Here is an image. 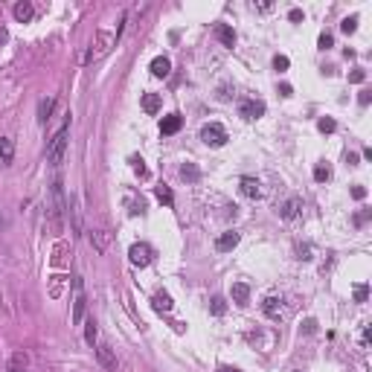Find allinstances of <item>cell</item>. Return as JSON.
I'll use <instances>...</instances> for the list:
<instances>
[{
	"instance_id": "6da1fadb",
	"label": "cell",
	"mask_w": 372,
	"mask_h": 372,
	"mask_svg": "<svg viewBox=\"0 0 372 372\" xmlns=\"http://www.w3.org/2000/svg\"><path fill=\"white\" fill-rule=\"evenodd\" d=\"M67 134H70V119H67L58 131H55V137L50 140V145H47V157H50V163H53V166L61 163L64 148H67Z\"/></svg>"
},
{
	"instance_id": "7a4b0ae2",
	"label": "cell",
	"mask_w": 372,
	"mask_h": 372,
	"mask_svg": "<svg viewBox=\"0 0 372 372\" xmlns=\"http://www.w3.org/2000/svg\"><path fill=\"white\" fill-rule=\"evenodd\" d=\"M201 140L207 145H212V148H221V145L227 143V131H224V125H218V122H209V125L201 128Z\"/></svg>"
},
{
	"instance_id": "3957f363",
	"label": "cell",
	"mask_w": 372,
	"mask_h": 372,
	"mask_svg": "<svg viewBox=\"0 0 372 372\" xmlns=\"http://www.w3.org/2000/svg\"><path fill=\"white\" fill-rule=\"evenodd\" d=\"M114 44H117V32H105V29H99V32H96V41H93V47H91V53H87L91 55V61L93 58H102Z\"/></svg>"
},
{
	"instance_id": "277c9868",
	"label": "cell",
	"mask_w": 372,
	"mask_h": 372,
	"mask_svg": "<svg viewBox=\"0 0 372 372\" xmlns=\"http://www.w3.org/2000/svg\"><path fill=\"white\" fill-rule=\"evenodd\" d=\"M128 259H131V265H137V268H148L151 259H155V250L145 245V242H137V245H131V250H128Z\"/></svg>"
},
{
	"instance_id": "5b68a950",
	"label": "cell",
	"mask_w": 372,
	"mask_h": 372,
	"mask_svg": "<svg viewBox=\"0 0 372 372\" xmlns=\"http://www.w3.org/2000/svg\"><path fill=\"white\" fill-rule=\"evenodd\" d=\"M265 114V102L259 99H242V105H238V117L242 119H259Z\"/></svg>"
},
{
	"instance_id": "8992f818",
	"label": "cell",
	"mask_w": 372,
	"mask_h": 372,
	"mask_svg": "<svg viewBox=\"0 0 372 372\" xmlns=\"http://www.w3.org/2000/svg\"><path fill=\"white\" fill-rule=\"evenodd\" d=\"M96 361L102 363V369H108V372H117V355H114V349L111 346H96Z\"/></svg>"
},
{
	"instance_id": "52a82bcc",
	"label": "cell",
	"mask_w": 372,
	"mask_h": 372,
	"mask_svg": "<svg viewBox=\"0 0 372 372\" xmlns=\"http://www.w3.org/2000/svg\"><path fill=\"white\" fill-rule=\"evenodd\" d=\"M238 233L236 230H230V233H221V236L215 238V250H221V253H227V250H233V247L238 245Z\"/></svg>"
},
{
	"instance_id": "ba28073f",
	"label": "cell",
	"mask_w": 372,
	"mask_h": 372,
	"mask_svg": "<svg viewBox=\"0 0 372 372\" xmlns=\"http://www.w3.org/2000/svg\"><path fill=\"white\" fill-rule=\"evenodd\" d=\"M238 189H242V195H247V198H259V195H262V189H259V181H256V178H242V181H238Z\"/></svg>"
},
{
	"instance_id": "9c48e42d",
	"label": "cell",
	"mask_w": 372,
	"mask_h": 372,
	"mask_svg": "<svg viewBox=\"0 0 372 372\" xmlns=\"http://www.w3.org/2000/svg\"><path fill=\"white\" fill-rule=\"evenodd\" d=\"M125 209L131 215H143L145 212V201L137 195V192H125Z\"/></svg>"
},
{
	"instance_id": "30bf717a",
	"label": "cell",
	"mask_w": 372,
	"mask_h": 372,
	"mask_svg": "<svg viewBox=\"0 0 372 372\" xmlns=\"http://www.w3.org/2000/svg\"><path fill=\"white\" fill-rule=\"evenodd\" d=\"M300 209H302V201H300V198H288V201H285V204L279 207V215L285 218V221H291V218L300 215Z\"/></svg>"
},
{
	"instance_id": "8fae6325",
	"label": "cell",
	"mask_w": 372,
	"mask_h": 372,
	"mask_svg": "<svg viewBox=\"0 0 372 372\" xmlns=\"http://www.w3.org/2000/svg\"><path fill=\"white\" fill-rule=\"evenodd\" d=\"M169 70H172V61H169L166 55H157V58H151V76H157V79H166V76H169Z\"/></svg>"
},
{
	"instance_id": "7c38bea8",
	"label": "cell",
	"mask_w": 372,
	"mask_h": 372,
	"mask_svg": "<svg viewBox=\"0 0 372 372\" xmlns=\"http://www.w3.org/2000/svg\"><path fill=\"white\" fill-rule=\"evenodd\" d=\"M29 366V355L27 352H15L9 358V363H6V372H27Z\"/></svg>"
},
{
	"instance_id": "4fadbf2b",
	"label": "cell",
	"mask_w": 372,
	"mask_h": 372,
	"mask_svg": "<svg viewBox=\"0 0 372 372\" xmlns=\"http://www.w3.org/2000/svg\"><path fill=\"white\" fill-rule=\"evenodd\" d=\"M181 125H183V119L178 117V114H172V117H163L160 119V134H178V131H181Z\"/></svg>"
},
{
	"instance_id": "5bb4252c",
	"label": "cell",
	"mask_w": 372,
	"mask_h": 372,
	"mask_svg": "<svg viewBox=\"0 0 372 372\" xmlns=\"http://www.w3.org/2000/svg\"><path fill=\"white\" fill-rule=\"evenodd\" d=\"M262 311H265V317L279 320V314H282V300H279V297H268V300L262 302Z\"/></svg>"
},
{
	"instance_id": "9a60e30c",
	"label": "cell",
	"mask_w": 372,
	"mask_h": 372,
	"mask_svg": "<svg viewBox=\"0 0 372 372\" xmlns=\"http://www.w3.org/2000/svg\"><path fill=\"white\" fill-rule=\"evenodd\" d=\"M215 35H218V41H221L224 47H230V50L236 47V32H233V27H227V24H218V27H215Z\"/></svg>"
},
{
	"instance_id": "2e32d148",
	"label": "cell",
	"mask_w": 372,
	"mask_h": 372,
	"mask_svg": "<svg viewBox=\"0 0 372 372\" xmlns=\"http://www.w3.org/2000/svg\"><path fill=\"white\" fill-rule=\"evenodd\" d=\"M15 160V143H12L9 137H0V163L9 166Z\"/></svg>"
},
{
	"instance_id": "e0dca14e",
	"label": "cell",
	"mask_w": 372,
	"mask_h": 372,
	"mask_svg": "<svg viewBox=\"0 0 372 372\" xmlns=\"http://www.w3.org/2000/svg\"><path fill=\"white\" fill-rule=\"evenodd\" d=\"M15 20H20V24H27V20H32V15H35V9H32V3L29 0H20V3H15Z\"/></svg>"
},
{
	"instance_id": "ac0fdd59",
	"label": "cell",
	"mask_w": 372,
	"mask_h": 372,
	"mask_svg": "<svg viewBox=\"0 0 372 372\" xmlns=\"http://www.w3.org/2000/svg\"><path fill=\"white\" fill-rule=\"evenodd\" d=\"M151 305H155V311H172L174 309L172 297H169L166 291H157L155 297H151Z\"/></svg>"
},
{
	"instance_id": "d6986e66",
	"label": "cell",
	"mask_w": 372,
	"mask_h": 372,
	"mask_svg": "<svg viewBox=\"0 0 372 372\" xmlns=\"http://www.w3.org/2000/svg\"><path fill=\"white\" fill-rule=\"evenodd\" d=\"M247 300H250V288L245 282H233V302L236 305H247Z\"/></svg>"
},
{
	"instance_id": "ffe728a7",
	"label": "cell",
	"mask_w": 372,
	"mask_h": 372,
	"mask_svg": "<svg viewBox=\"0 0 372 372\" xmlns=\"http://www.w3.org/2000/svg\"><path fill=\"white\" fill-rule=\"evenodd\" d=\"M160 105H163L160 93H145V96H143V111H145V114H157Z\"/></svg>"
},
{
	"instance_id": "44dd1931",
	"label": "cell",
	"mask_w": 372,
	"mask_h": 372,
	"mask_svg": "<svg viewBox=\"0 0 372 372\" xmlns=\"http://www.w3.org/2000/svg\"><path fill=\"white\" fill-rule=\"evenodd\" d=\"M53 108H55V99H53V96L41 99V105H38V122H50V114H53Z\"/></svg>"
},
{
	"instance_id": "7402d4cb",
	"label": "cell",
	"mask_w": 372,
	"mask_h": 372,
	"mask_svg": "<svg viewBox=\"0 0 372 372\" xmlns=\"http://www.w3.org/2000/svg\"><path fill=\"white\" fill-rule=\"evenodd\" d=\"M84 320V297L82 291H76V302H73V323H82Z\"/></svg>"
},
{
	"instance_id": "603a6c76",
	"label": "cell",
	"mask_w": 372,
	"mask_h": 372,
	"mask_svg": "<svg viewBox=\"0 0 372 372\" xmlns=\"http://www.w3.org/2000/svg\"><path fill=\"white\" fill-rule=\"evenodd\" d=\"M181 178H183V181H189V183H195L201 178V169L195 163H183L181 166Z\"/></svg>"
},
{
	"instance_id": "cb8c5ba5",
	"label": "cell",
	"mask_w": 372,
	"mask_h": 372,
	"mask_svg": "<svg viewBox=\"0 0 372 372\" xmlns=\"http://www.w3.org/2000/svg\"><path fill=\"white\" fill-rule=\"evenodd\" d=\"M155 195H157V201H160V204H166V207H172V204H174V195H172V189H169V186H157Z\"/></svg>"
},
{
	"instance_id": "d4e9b609",
	"label": "cell",
	"mask_w": 372,
	"mask_h": 372,
	"mask_svg": "<svg viewBox=\"0 0 372 372\" xmlns=\"http://www.w3.org/2000/svg\"><path fill=\"white\" fill-rule=\"evenodd\" d=\"M355 29H358V15H349V18H343V24H340V32L352 35Z\"/></svg>"
},
{
	"instance_id": "484cf974",
	"label": "cell",
	"mask_w": 372,
	"mask_h": 372,
	"mask_svg": "<svg viewBox=\"0 0 372 372\" xmlns=\"http://www.w3.org/2000/svg\"><path fill=\"white\" fill-rule=\"evenodd\" d=\"M209 311H212L215 317H221V314L227 311V302L221 300V297H212V302H209Z\"/></svg>"
},
{
	"instance_id": "4316f807",
	"label": "cell",
	"mask_w": 372,
	"mask_h": 372,
	"mask_svg": "<svg viewBox=\"0 0 372 372\" xmlns=\"http://www.w3.org/2000/svg\"><path fill=\"white\" fill-rule=\"evenodd\" d=\"M317 128H320V131H323V134H332V131H335V128H337V122H335V119H332V117H323V119H320V122H317Z\"/></svg>"
},
{
	"instance_id": "83f0119b",
	"label": "cell",
	"mask_w": 372,
	"mask_h": 372,
	"mask_svg": "<svg viewBox=\"0 0 372 372\" xmlns=\"http://www.w3.org/2000/svg\"><path fill=\"white\" fill-rule=\"evenodd\" d=\"M329 178H332V169H329V166H317V169H314V181L317 183H326Z\"/></svg>"
},
{
	"instance_id": "f1b7e54d",
	"label": "cell",
	"mask_w": 372,
	"mask_h": 372,
	"mask_svg": "<svg viewBox=\"0 0 372 372\" xmlns=\"http://www.w3.org/2000/svg\"><path fill=\"white\" fill-rule=\"evenodd\" d=\"M91 242H93V247H96V250H99V253H105V242H108V238H105V233H91Z\"/></svg>"
},
{
	"instance_id": "f546056e",
	"label": "cell",
	"mask_w": 372,
	"mask_h": 372,
	"mask_svg": "<svg viewBox=\"0 0 372 372\" xmlns=\"http://www.w3.org/2000/svg\"><path fill=\"white\" fill-rule=\"evenodd\" d=\"M84 340H87V343H96V323H93V320H87V329H84Z\"/></svg>"
},
{
	"instance_id": "4dcf8cb0",
	"label": "cell",
	"mask_w": 372,
	"mask_h": 372,
	"mask_svg": "<svg viewBox=\"0 0 372 372\" xmlns=\"http://www.w3.org/2000/svg\"><path fill=\"white\" fill-rule=\"evenodd\" d=\"M297 259L309 262V259H311V245H297Z\"/></svg>"
},
{
	"instance_id": "1f68e13d",
	"label": "cell",
	"mask_w": 372,
	"mask_h": 372,
	"mask_svg": "<svg viewBox=\"0 0 372 372\" xmlns=\"http://www.w3.org/2000/svg\"><path fill=\"white\" fill-rule=\"evenodd\" d=\"M288 55H276V58H273V67H276V70H279V73H285V70H288Z\"/></svg>"
},
{
	"instance_id": "d6a6232c",
	"label": "cell",
	"mask_w": 372,
	"mask_h": 372,
	"mask_svg": "<svg viewBox=\"0 0 372 372\" xmlns=\"http://www.w3.org/2000/svg\"><path fill=\"white\" fill-rule=\"evenodd\" d=\"M366 297H369V288L366 285H358L355 288V302H366Z\"/></svg>"
},
{
	"instance_id": "836d02e7",
	"label": "cell",
	"mask_w": 372,
	"mask_h": 372,
	"mask_svg": "<svg viewBox=\"0 0 372 372\" xmlns=\"http://www.w3.org/2000/svg\"><path fill=\"white\" fill-rule=\"evenodd\" d=\"M317 44H320V50H329V47L335 44V38H332V32H323V35H320V41H317Z\"/></svg>"
},
{
	"instance_id": "e575fe53",
	"label": "cell",
	"mask_w": 372,
	"mask_h": 372,
	"mask_svg": "<svg viewBox=\"0 0 372 372\" xmlns=\"http://www.w3.org/2000/svg\"><path fill=\"white\" fill-rule=\"evenodd\" d=\"M372 218V212L369 209H361V212H358V215H355V224H358V227H361V224H366V221H369Z\"/></svg>"
},
{
	"instance_id": "d590c367",
	"label": "cell",
	"mask_w": 372,
	"mask_h": 372,
	"mask_svg": "<svg viewBox=\"0 0 372 372\" xmlns=\"http://www.w3.org/2000/svg\"><path fill=\"white\" fill-rule=\"evenodd\" d=\"M363 79H366V73H363V70H352V73H349V82H352V84H361Z\"/></svg>"
},
{
	"instance_id": "8d00e7d4",
	"label": "cell",
	"mask_w": 372,
	"mask_h": 372,
	"mask_svg": "<svg viewBox=\"0 0 372 372\" xmlns=\"http://www.w3.org/2000/svg\"><path fill=\"white\" fill-rule=\"evenodd\" d=\"M302 332H305V335H311V332H317V320H305V323H302Z\"/></svg>"
},
{
	"instance_id": "74e56055",
	"label": "cell",
	"mask_w": 372,
	"mask_h": 372,
	"mask_svg": "<svg viewBox=\"0 0 372 372\" xmlns=\"http://www.w3.org/2000/svg\"><path fill=\"white\" fill-rule=\"evenodd\" d=\"M134 172L140 174V178H148V169L143 166V160H134Z\"/></svg>"
},
{
	"instance_id": "f35d334b",
	"label": "cell",
	"mask_w": 372,
	"mask_h": 372,
	"mask_svg": "<svg viewBox=\"0 0 372 372\" xmlns=\"http://www.w3.org/2000/svg\"><path fill=\"white\" fill-rule=\"evenodd\" d=\"M352 198L355 201H363V198H366V189H363V186H352Z\"/></svg>"
},
{
	"instance_id": "ab89813d",
	"label": "cell",
	"mask_w": 372,
	"mask_h": 372,
	"mask_svg": "<svg viewBox=\"0 0 372 372\" xmlns=\"http://www.w3.org/2000/svg\"><path fill=\"white\" fill-rule=\"evenodd\" d=\"M369 99H372V96H369V91H361V93H358V102H361L363 108L369 105Z\"/></svg>"
},
{
	"instance_id": "60d3db41",
	"label": "cell",
	"mask_w": 372,
	"mask_h": 372,
	"mask_svg": "<svg viewBox=\"0 0 372 372\" xmlns=\"http://www.w3.org/2000/svg\"><path fill=\"white\" fill-rule=\"evenodd\" d=\"M369 337H372V329L366 326V329H363V335H361V343H363V346H369Z\"/></svg>"
},
{
	"instance_id": "b9f144b4",
	"label": "cell",
	"mask_w": 372,
	"mask_h": 372,
	"mask_svg": "<svg viewBox=\"0 0 372 372\" xmlns=\"http://www.w3.org/2000/svg\"><path fill=\"white\" fill-rule=\"evenodd\" d=\"M288 18H291V20H302V9H291V12H288Z\"/></svg>"
},
{
	"instance_id": "7bdbcfd3",
	"label": "cell",
	"mask_w": 372,
	"mask_h": 372,
	"mask_svg": "<svg viewBox=\"0 0 372 372\" xmlns=\"http://www.w3.org/2000/svg\"><path fill=\"white\" fill-rule=\"evenodd\" d=\"M6 41H9V32H6V29L0 27V44H6Z\"/></svg>"
},
{
	"instance_id": "ee69618b",
	"label": "cell",
	"mask_w": 372,
	"mask_h": 372,
	"mask_svg": "<svg viewBox=\"0 0 372 372\" xmlns=\"http://www.w3.org/2000/svg\"><path fill=\"white\" fill-rule=\"evenodd\" d=\"M279 93L282 96H291V84H279Z\"/></svg>"
},
{
	"instance_id": "f6af8a7d",
	"label": "cell",
	"mask_w": 372,
	"mask_h": 372,
	"mask_svg": "<svg viewBox=\"0 0 372 372\" xmlns=\"http://www.w3.org/2000/svg\"><path fill=\"white\" fill-rule=\"evenodd\" d=\"M218 372H242V369H236V366H221Z\"/></svg>"
},
{
	"instance_id": "bcb514c9",
	"label": "cell",
	"mask_w": 372,
	"mask_h": 372,
	"mask_svg": "<svg viewBox=\"0 0 372 372\" xmlns=\"http://www.w3.org/2000/svg\"><path fill=\"white\" fill-rule=\"evenodd\" d=\"M0 227H3V218H0Z\"/></svg>"
}]
</instances>
